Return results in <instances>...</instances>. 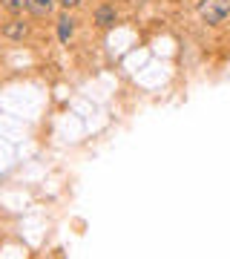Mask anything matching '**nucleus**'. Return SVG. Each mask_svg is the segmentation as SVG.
Returning <instances> with one entry per match:
<instances>
[{"mask_svg": "<svg viewBox=\"0 0 230 259\" xmlns=\"http://www.w3.org/2000/svg\"><path fill=\"white\" fill-rule=\"evenodd\" d=\"M227 15H230V0H202L199 3V18L210 26L221 23Z\"/></svg>", "mask_w": 230, "mask_h": 259, "instance_id": "obj_1", "label": "nucleus"}, {"mask_svg": "<svg viewBox=\"0 0 230 259\" xmlns=\"http://www.w3.org/2000/svg\"><path fill=\"white\" fill-rule=\"evenodd\" d=\"M3 35L9 37V40H23V37L29 35V29H26V23L23 20H9V23H3Z\"/></svg>", "mask_w": 230, "mask_h": 259, "instance_id": "obj_2", "label": "nucleus"}, {"mask_svg": "<svg viewBox=\"0 0 230 259\" xmlns=\"http://www.w3.org/2000/svg\"><path fill=\"white\" fill-rule=\"evenodd\" d=\"M58 0H26V9L35 15V18H46V15H52Z\"/></svg>", "mask_w": 230, "mask_h": 259, "instance_id": "obj_3", "label": "nucleus"}, {"mask_svg": "<svg viewBox=\"0 0 230 259\" xmlns=\"http://www.w3.org/2000/svg\"><path fill=\"white\" fill-rule=\"evenodd\" d=\"M118 20V15H115V6H98L95 9V23L101 29H107V26H112Z\"/></svg>", "mask_w": 230, "mask_h": 259, "instance_id": "obj_4", "label": "nucleus"}, {"mask_svg": "<svg viewBox=\"0 0 230 259\" xmlns=\"http://www.w3.org/2000/svg\"><path fill=\"white\" fill-rule=\"evenodd\" d=\"M72 32H75V20L69 18V15H61V18H58V37L66 44V40L72 37Z\"/></svg>", "mask_w": 230, "mask_h": 259, "instance_id": "obj_5", "label": "nucleus"}, {"mask_svg": "<svg viewBox=\"0 0 230 259\" xmlns=\"http://www.w3.org/2000/svg\"><path fill=\"white\" fill-rule=\"evenodd\" d=\"M3 6H6V12H12V15H18V12L26 9V0H3Z\"/></svg>", "mask_w": 230, "mask_h": 259, "instance_id": "obj_6", "label": "nucleus"}, {"mask_svg": "<svg viewBox=\"0 0 230 259\" xmlns=\"http://www.w3.org/2000/svg\"><path fill=\"white\" fill-rule=\"evenodd\" d=\"M58 3H61L64 9H75V6H81L83 0H58Z\"/></svg>", "mask_w": 230, "mask_h": 259, "instance_id": "obj_7", "label": "nucleus"}]
</instances>
